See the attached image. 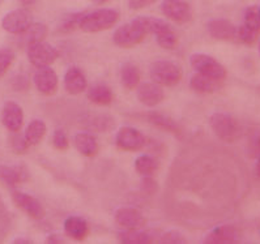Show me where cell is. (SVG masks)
Here are the masks:
<instances>
[{"mask_svg": "<svg viewBox=\"0 0 260 244\" xmlns=\"http://www.w3.org/2000/svg\"><path fill=\"white\" fill-rule=\"evenodd\" d=\"M147 34L149 33L145 28L144 20H143V16H141V17H136L131 22H127V24L122 25V26L116 29L114 31L113 41L118 47L131 49V47L143 42L144 38L147 37Z\"/></svg>", "mask_w": 260, "mask_h": 244, "instance_id": "cell-1", "label": "cell"}, {"mask_svg": "<svg viewBox=\"0 0 260 244\" xmlns=\"http://www.w3.org/2000/svg\"><path fill=\"white\" fill-rule=\"evenodd\" d=\"M118 20H119V13L115 10H109V8L97 10L90 13H84L79 22V29L85 33H98L113 28Z\"/></svg>", "mask_w": 260, "mask_h": 244, "instance_id": "cell-2", "label": "cell"}, {"mask_svg": "<svg viewBox=\"0 0 260 244\" xmlns=\"http://www.w3.org/2000/svg\"><path fill=\"white\" fill-rule=\"evenodd\" d=\"M213 133L225 143H234L241 136V125L238 120L225 113H214L209 119Z\"/></svg>", "mask_w": 260, "mask_h": 244, "instance_id": "cell-3", "label": "cell"}, {"mask_svg": "<svg viewBox=\"0 0 260 244\" xmlns=\"http://www.w3.org/2000/svg\"><path fill=\"white\" fill-rule=\"evenodd\" d=\"M150 79L153 83L164 86L177 85L182 79L181 67L173 61L157 60L150 65Z\"/></svg>", "mask_w": 260, "mask_h": 244, "instance_id": "cell-4", "label": "cell"}, {"mask_svg": "<svg viewBox=\"0 0 260 244\" xmlns=\"http://www.w3.org/2000/svg\"><path fill=\"white\" fill-rule=\"evenodd\" d=\"M190 64L198 74H202L204 76H208L211 79L222 81L226 77V69L211 55L205 54H192L190 56Z\"/></svg>", "mask_w": 260, "mask_h": 244, "instance_id": "cell-5", "label": "cell"}, {"mask_svg": "<svg viewBox=\"0 0 260 244\" xmlns=\"http://www.w3.org/2000/svg\"><path fill=\"white\" fill-rule=\"evenodd\" d=\"M58 50L45 41L28 45V59L36 67L52 64L58 59Z\"/></svg>", "mask_w": 260, "mask_h": 244, "instance_id": "cell-6", "label": "cell"}, {"mask_svg": "<svg viewBox=\"0 0 260 244\" xmlns=\"http://www.w3.org/2000/svg\"><path fill=\"white\" fill-rule=\"evenodd\" d=\"M33 24V16L26 10H15L7 13L2 19V26L11 34H22Z\"/></svg>", "mask_w": 260, "mask_h": 244, "instance_id": "cell-7", "label": "cell"}, {"mask_svg": "<svg viewBox=\"0 0 260 244\" xmlns=\"http://www.w3.org/2000/svg\"><path fill=\"white\" fill-rule=\"evenodd\" d=\"M161 12L165 17L178 24H184L192 19L191 6L184 0H164L161 4Z\"/></svg>", "mask_w": 260, "mask_h": 244, "instance_id": "cell-8", "label": "cell"}, {"mask_svg": "<svg viewBox=\"0 0 260 244\" xmlns=\"http://www.w3.org/2000/svg\"><path fill=\"white\" fill-rule=\"evenodd\" d=\"M118 148L125 152H138L145 145V137L139 129L132 127H122L115 137Z\"/></svg>", "mask_w": 260, "mask_h": 244, "instance_id": "cell-9", "label": "cell"}, {"mask_svg": "<svg viewBox=\"0 0 260 244\" xmlns=\"http://www.w3.org/2000/svg\"><path fill=\"white\" fill-rule=\"evenodd\" d=\"M33 81L38 92L45 95L54 94L58 88V76L55 71L50 68V65L37 67V71L34 72Z\"/></svg>", "mask_w": 260, "mask_h": 244, "instance_id": "cell-10", "label": "cell"}, {"mask_svg": "<svg viewBox=\"0 0 260 244\" xmlns=\"http://www.w3.org/2000/svg\"><path fill=\"white\" fill-rule=\"evenodd\" d=\"M12 200L15 205H17L22 212H25L34 220H42L45 217V209L42 204L31 195L24 193L21 191H13Z\"/></svg>", "mask_w": 260, "mask_h": 244, "instance_id": "cell-11", "label": "cell"}, {"mask_svg": "<svg viewBox=\"0 0 260 244\" xmlns=\"http://www.w3.org/2000/svg\"><path fill=\"white\" fill-rule=\"evenodd\" d=\"M2 120L8 131L19 132L24 123V111L22 107L15 101H7L2 111Z\"/></svg>", "mask_w": 260, "mask_h": 244, "instance_id": "cell-12", "label": "cell"}, {"mask_svg": "<svg viewBox=\"0 0 260 244\" xmlns=\"http://www.w3.org/2000/svg\"><path fill=\"white\" fill-rule=\"evenodd\" d=\"M136 94H138L139 101L148 107L157 106L159 102H162L164 97H165L161 85L156 83L139 84Z\"/></svg>", "mask_w": 260, "mask_h": 244, "instance_id": "cell-13", "label": "cell"}, {"mask_svg": "<svg viewBox=\"0 0 260 244\" xmlns=\"http://www.w3.org/2000/svg\"><path fill=\"white\" fill-rule=\"evenodd\" d=\"M114 217L116 223L124 229H141L145 225L144 216L135 207H119Z\"/></svg>", "mask_w": 260, "mask_h": 244, "instance_id": "cell-14", "label": "cell"}, {"mask_svg": "<svg viewBox=\"0 0 260 244\" xmlns=\"http://www.w3.org/2000/svg\"><path fill=\"white\" fill-rule=\"evenodd\" d=\"M208 33L218 41H233L237 38V28L228 20L214 19L208 22Z\"/></svg>", "mask_w": 260, "mask_h": 244, "instance_id": "cell-15", "label": "cell"}, {"mask_svg": "<svg viewBox=\"0 0 260 244\" xmlns=\"http://www.w3.org/2000/svg\"><path fill=\"white\" fill-rule=\"evenodd\" d=\"M88 86L84 72L77 67L68 68L64 75V88L68 94L76 95L83 93Z\"/></svg>", "mask_w": 260, "mask_h": 244, "instance_id": "cell-16", "label": "cell"}, {"mask_svg": "<svg viewBox=\"0 0 260 244\" xmlns=\"http://www.w3.org/2000/svg\"><path fill=\"white\" fill-rule=\"evenodd\" d=\"M29 178V171L22 165L7 166L0 165V180L8 187H15L26 182Z\"/></svg>", "mask_w": 260, "mask_h": 244, "instance_id": "cell-17", "label": "cell"}, {"mask_svg": "<svg viewBox=\"0 0 260 244\" xmlns=\"http://www.w3.org/2000/svg\"><path fill=\"white\" fill-rule=\"evenodd\" d=\"M238 240V231L232 225H221L214 227L204 239L208 244H226L236 243Z\"/></svg>", "mask_w": 260, "mask_h": 244, "instance_id": "cell-18", "label": "cell"}, {"mask_svg": "<svg viewBox=\"0 0 260 244\" xmlns=\"http://www.w3.org/2000/svg\"><path fill=\"white\" fill-rule=\"evenodd\" d=\"M64 231L75 240H84L89 232L88 223L81 217L72 216L64 221Z\"/></svg>", "mask_w": 260, "mask_h": 244, "instance_id": "cell-19", "label": "cell"}, {"mask_svg": "<svg viewBox=\"0 0 260 244\" xmlns=\"http://www.w3.org/2000/svg\"><path fill=\"white\" fill-rule=\"evenodd\" d=\"M222 86V81L211 79L202 74L193 75L190 79V88L198 93H214Z\"/></svg>", "mask_w": 260, "mask_h": 244, "instance_id": "cell-20", "label": "cell"}, {"mask_svg": "<svg viewBox=\"0 0 260 244\" xmlns=\"http://www.w3.org/2000/svg\"><path fill=\"white\" fill-rule=\"evenodd\" d=\"M75 147L85 157H94L98 153L97 138L88 132H81L75 136Z\"/></svg>", "mask_w": 260, "mask_h": 244, "instance_id": "cell-21", "label": "cell"}, {"mask_svg": "<svg viewBox=\"0 0 260 244\" xmlns=\"http://www.w3.org/2000/svg\"><path fill=\"white\" fill-rule=\"evenodd\" d=\"M88 99L97 106H109L113 102V92L105 84H97L88 90Z\"/></svg>", "mask_w": 260, "mask_h": 244, "instance_id": "cell-22", "label": "cell"}, {"mask_svg": "<svg viewBox=\"0 0 260 244\" xmlns=\"http://www.w3.org/2000/svg\"><path fill=\"white\" fill-rule=\"evenodd\" d=\"M118 238L125 244H147L154 241L153 235L149 232L141 231L140 229H127L118 234Z\"/></svg>", "mask_w": 260, "mask_h": 244, "instance_id": "cell-23", "label": "cell"}, {"mask_svg": "<svg viewBox=\"0 0 260 244\" xmlns=\"http://www.w3.org/2000/svg\"><path fill=\"white\" fill-rule=\"evenodd\" d=\"M120 81H122V85L128 90L138 88V85L140 84V71H139V68L131 63L123 65L122 69H120Z\"/></svg>", "mask_w": 260, "mask_h": 244, "instance_id": "cell-24", "label": "cell"}, {"mask_svg": "<svg viewBox=\"0 0 260 244\" xmlns=\"http://www.w3.org/2000/svg\"><path fill=\"white\" fill-rule=\"evenodd\" d=\"M46 133V124L41 119H34L29 123L28 128L25 129V138L29 145H37L42 141Z\"/></svg>", "mask_w": 260, "mask_h": 244, "instance_id": "cell-25", "label": "cell"}, {"mask_svg": "<svg viewBox=\"0 0 260 244\" xmlns=\"http://www.w3.org/2000/svg\"><path fill=\"white\" fill-rule=\"evenodd\" d=\"M135 168L143 177H149V175L156 174V171L158 170V163L153 157L143 154V156H139L136 158Z\"/></svg>", "mask_w": 260, "mask_h": 244, "instance_id": "cell-26", "label": "cell"}, {"mask_svg": "<svg viewBox=\"0 0 260 244\" xmlns=\"http://www.w3.org/2000/svg\"><path fill=\"white\" fill-rule=\"evenodd\" d=\"M243 26L250 31L257 34L260 33V8L256 6L248 7L243 16Z\"/></svg>", "mask_w": 260, "mask_h": 244, "instance_id": "cell-27", "label": "cell"}, {"mask_svg": "<svg viewBox=\"0 0 260 244\" xmlns=\"http://www.w3.org/2000/svg\"><path fill=\"white\" fill-rule=\"evenodd\" d=\"M148 120H149L152 124L157 125V127L165 129V131H170L173 132V133H177V134L181 132V129H179V127H178L177 123H175L174 120H172L170 118H168V116L161 115V114H157V113L149 114Z\"/></svg>", "mask_w": 260, "mask_h": 244, "instance_id": "cell-28", "label": "cell"}, {"mask_svg": "<svg viewBox=\"0 0 260 244\" xmlns=\"http://www.w3.org/2000/svg\"><path fill=\"white\" fill-rule=\"evenodd\" d=\"M25 36V41L28 45H31V43L41 42L46 38L47 36V28L43 24H31L29 26V29L25 33H22Z\"/></svg>", "mask_w": 260, "mask_h": 244, "instance_id": "cell-29", "label": "cell"}, {"mask_svg": "<svg viewBox=\"0 0 260 244\" xmlns=\"http://www.w3.org/2000/svg\"><path fill=\"white\" fill-rule=\"evenodd\" d=\"M13 60H15V52L12 50L7 47L0 49V77H3L7 71L10 69Z\"/></svg>", "mask_w": 260, "mask_h": 244, "instance_id": "cell-30", "label": "cell"}, {"mask_svg": "<svg viewBox=\"0 0 260 244\" xmlns=\"http://www.w3.org/2000/svg\"><path fill=\"white\" fill-rule=\"evenodd\" d=\"M83 15L84 13H70L66 17H63L60 25H59V29L61 31H71L75 28H79V22Z\"/></svg>", "mask_w": 260, "mask_h": 244, "instance_id": "cell-31", "label": "cell"}, {"mask_svg": "<svg viewBox=\"0 0 260 244\" xmlns=\"http://www.w3.org/2000/svg\"><path fill=\"white\" fill-rule=\"evenodd\" d=\"M156 41L159 47H162V49L166 50H173L178 43L177 36H175V33L173 30L166 31V33L161 34V36H157Z\"/></svg>", "mask_w": 260, "mask_h": 244, "instance_id": "cell-32", "label": "cell"}, {"mask_svg": "<svg viewBox=\"0 0 260 244\" xmlns=\"http://www.w3.org/2000/svg\"><path fill=\"white\" fill-rule=\"evenodd\" d=\"M29 144L25 138V136H21V134L16 133L11 137V148L13 149V152L16 153H25L28 150Z\"/></svg>", "mask_w": 260, "mask_h": 244, "instance_id": "cell-33", "label": "cell"}, {"mask_svg": "<svg viewBox=\"0 0 260 244\" xmlns=\"http://www.w3.org/2000/svg\"><path fill=\"white\" fill-rule=\"evenodd\" d=\"M52 144H54L55 149L58 150L67 149L70 143H68L67 134H66V132L63 131V129H56V131L54 132V136H52Z\"/></svg>", "mask_w": 260, "mask_h": 244, "instance_id": "cell-34", "label": "cell"}, {"mask_svg": "<svg viewBox=\"0 0 260 244\" xmlns=\"http://www.w3.org/2000/svg\"><path fill=\"white\" fill-rule=\"evenodd\" d=\"M141 191L147 193V195H154L158 191V183L152 178V175L143 177V179H141Z\"/></svg>", "mask_w": 260, "mask_h": 244, "instance_id": "cell-35", "label": "cell"}, {"mask_svg": "<svg viewBox=\"0 0 260 244\" xmlns=\"http://www.w3.org/2000/svg\"><path fill=\"white\" fill-rule=\"evenodd\" d=\"M159 241L161 243H186V239L178 231H169L161 236Z\"/></svg>", "mask_w": 260, "mask_h": 244, "instance_id": "cell-36", "label": "cell"}, {"mask_svg": "<svg viewBox=\"0 0 260 244\" xmlns=\"http://www.w3.org/2000/svg\"><path fill=\"white\" fill-rule=\"evenodd\" d=\"M12 86L15 90H19V92H24L29 88V80L25 76L20 75V76L15 77L12 81Z\"/></svg>", "mask_w": 260, "mask_h": 244, "instance_id": "cell-37", "label": "cell"}, {"mask_svg": "<svg viewBox=\"0 0 260 244\" xmlns=\"http://www.w3.org/2000/svg\"><path fill=\"white\" fill-rule=\"evenodd\" d=\"M156 2L157 0H128V7L131 10L139 11L150 6V4L156 3Z\"/></svg>", "mask_w": 260, "mask_h": 244, "instance_id": "cell-38", "label": "cell"}, {"mask_svg": "<svg viewBox=\"0 0 260 244\" xmlns=\"http://www.w3.org/2000/svg\"><path fill=\"white\" fill-rule=\"evenodd\" d=\"M61 239L59 235H50V236H47L46 239V243H61Z\"/></svg>", "mask_w": 260, "mask_h": 244, "instance_id": "cell-39", "label": "cell"}, {"mask_svg": "<svg viewBox=\"0 0 260 244\" xmlns=\"http://www.w3.org/2000/svg\"><path fill=\"white\" fill-rule=\"evenodd\" d=\"M13 243L15 244H28V243H31V241L29 240L28 238H17L13 240Z\"/></svg>", "mask_w": 260, "mask_h": 244, "instance_id": "cell-40", "label": "cell"}, {"mask_svg": "<svg viewBox=\"0 0 260 244\" xmlns=\"http://www.w3.org/2000/svg\"><path fill=\"white\" fill-rule=\"evenodd\" d=\"M20 2H21L22 6H25V7H30V6H33V4L37 3V0H20Z\"/></svg>", "mask_w": 260, "mask_h": 244, "instance_id": "cell-41", "label": "cell"}, {"mask_svg": "<svg viewBox=\"0 0 260 244\" xmlns=\"http://www.w3.org/2000/svg\"><path fill=\"white\" fill-rule=\"evenodd\" d=\"M92 2L95 4H104L106 3V2H109V0H92Z\"/></svg>", "mask_w": 260, "mask_h": 244, "instance_id": "cell-42", "label": "cell"}, {"mask_svg": "<svg viewBox=\"0 0 260 244\" xmlns=\"http://www.w3.org/2000/svg\"><path fill=\"white\" fill-rule=\"evenodd\" d=\"M256 172L257 175H260V157L259 159H257V163H256Z\"/></svg>", "mask_w": 260, "mask_h": 244, "instance_id": "cell-43", "label": "cell"}, {"mask_svg": "<svg viewBox=\"0 0 260 244\" xmlns=\"http://www.w3.org/2000/svg\"><path fill=\"white\" fill-rule=\"evenodd\" d=\"M259 52H260V41H259Z\"/></svg>", "mask_w": 260, "mask_h": 244, "instance_id": "cell-44", "label": "cell"}]
</instances>
